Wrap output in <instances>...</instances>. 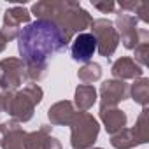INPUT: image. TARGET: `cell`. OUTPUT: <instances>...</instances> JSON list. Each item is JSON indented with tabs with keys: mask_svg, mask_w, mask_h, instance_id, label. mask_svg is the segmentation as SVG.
I'll return each instance as SVG.
<instances>
[{
	"mask_svg": "<svg viewBox=\"0 0 149 149\" xmlns=\"http://www.w3.org/2000/svg\"><path fill=\"white\" fill-rule=\"evenodd\" d=\"M67 37L61 30L46 19H37L28 23L19 30L18 35V51L21 60L28 63H47L56 53H63L68 47Z\"/></svg>",
	"mask_w": 149,
	"mask_h": 149,
	"instance_id": "obj_1",
	"label": "cell"
},
{
	"mask_svg": "<svg viewBox=\"0 0 149 149\" xmlns=\"http://www.w3.org/2000/svg\"><path fill=\"white\" fill-rule=\"evenodd\" d=\"M30 14H35L37 19H46L56 25L68 42L93 23V16L79 2L70 0H42L32 6Z\"/></svg>",
	"mask_w": 149,
	"mask_h": 149,
	"instance_id": "obj_2",
	"label": "cell"
},
{
	"mask_svg": "<svg viewBox=\"0 0 149 149\" xmlns=\"http://www.w3.org/2000/svg\"><path fill=\"white\" fill-rule=\"evenodd\" d=\"M42 98H44V90L39 84L30 83L23 90H18L13 93L7 114L11 116V119H14L19 125L26 123L33 118V111L42 102Z\"/></svg>",
	"mask_w": 149,
	"mask_h": 149,
	"instance_id": "obj_3",
	"label": "cell"
},
{
	"mask_svg": "<svg viewBox=\"0 0 149 149\" xmlns=\"http://www.w3.org/2000/svg\"><path fill=\"white\" fill-rule=\"evenodd\" d=\"M70 126V146L72 149H91L100 133V125L90 112H76Z\"/></svg>",
	"mask_w": 149,
	"mask_h": 149,
	"instance_id": "obj_4",
	"label": "cell"
},
{
	"mask_svg": "<svg viewBox=\"0 0 149 149\" xmlns=\"http://www.w3.org/2000/svg\"><path fill=\"white\" fill-rule=\"evenodd\" d=\"M114 26H116V30L119 33V42H123L125 49H132L133 51L139 44L149 42V30L133 14L118 11Z\"/></svg>",
	"mask_w": 149,
	"mask_h": 149,
	"instance_id": "obj_5",
	"label": "cell"
},
{
	"mask_svg": "<svg viewBox=\"0 0 149 149\" xmlns=\"http://www.w3.org/2000/svg\"><path fill=\"white\" fill-rule=\"evenodd\" d=\"M90 28H91L90 33L97 39V51L100 53V56L109 60L119 46V33L114 23L107 18H97L93 19Z\"/></svg>",
	"mask_w": 149,
	"mask_h": 149,
	"instance_id": "obj_6",
	"label": "cell"
},
{
	"mask_svg": "<svg viewBox=\"0 0 149 149\" xmlns=\"http://www.w3.org/2000/svg\"><path fill=\"white\" fill-rule=\"evenodd\" d=\"M26 65L21 58L0 60V88L2 91H18L26 83Z\"/></svg>",
	"mask_w": 149,
	"mask_h": 149,
	"instance_id": "obj_7",
	"label": "cell"
},
{
	"mask_svg": "<svg viewBox=\"0 0 149 149\" xmlns=\"http://www.w3.org/2000/svg\"><path fill=\"white\" fill-rule=\"evenodd\" d=\"M30 11L23 6H13L4 13V19H2V28H0V33H2L7 42L18 39L21 26H26L30 23Z\"/></svg>",
	"mask_w": 149,
	"mask_h": 149,
	"instance_id": "obj_8",
	"label": "cell"
},
{
	"mask_svg": "<svg viewBox=\"0 0 149 149\" xmlns=\"http://www.w3.org/2000/svg\"><path fill=\"white\" fill-rule=\"evenodd\" d=\"M130 98V84L119 79L104 81L100 86V107H118Z\"/></svg>",
	"mask_w": 149,
	"mask_h": 149,
	"instance_id": "obj_9",
	"label": "cell"
},
{
	"mask_svg": "<svg viewBox=\"0 0 149 149\" xmlns=\"http://www.w3.org/2000/svg\"><path fill=\"white\" fill-rule=\"evenodd\" d=\"M26 132L14 119L0 125V147L2 149H25Z\"/></svg>",
	"mask_w": 149,
	"mask_h": 149,
	"instance_id": "obj_10",
	"label": "cell"
},
{
	"mask_svg": "<svg viewBox=\"0 0 149 149\" xmlns=\"http://www.w3.org/2000/svg\"><path fill=\"white\" fill-rule=\"evenodd\" d=\"M97 53V39L90 32L77 33L70 42V54L74 61H83L88 63L93 54Z\"/></svg>",
	"mask_w": 149,
	"mask_h": 149,
	"instance_id": "obj_11",
	"label": "cell"
},
{
	"mask_svg": "<svg viewBox=\"0 0 149 149\" xmlns=\"http://www.w3.org/2000/svg\"><path fill=\"white\" fill-rule=\"evenodd\" d=\"M51 125H40L39 130L26 133L25 149H63L61 142L51 135Z\"/></svg>",
	"mask_w": 149,
	"mask_h": 149,
	"instance_id": "obj_12",
	"label": "cell"
},
{
	"mask_svg": "<svg viewBox=\"0 0 149 149\" xmlns=\"http://www.w3.org/2000/svg\"><path fill=\"white\" fill-rule=\"evenodd\" d=\"M111 74L114 76V79L119 81H126V79H139L144 77V68L130 56H121L119 60H116L111 67Z\"/></svg>",
	"mask_w": 149,
	"mask_h": 149,
	"instance_id": "obj_13",
	"label": "cell"
},
{
	"mask_svg": "<svg viewBox=\"0 0 149 149\" xmlns=\"http://www.w3.org/2000/svg\"><path fill=\"white\" fill-rule=\"evenodd\" d=\"M76 112L77 111L70 100H60L47 109V118L51 121V126H68Z\"/></svg>",
	"mask_w": 149,
	"mask_h": 149,
	"instance_id": "obj_14",
	"label": "cell"
},
{
	"mask_svg": "<svg viewBox=\"0 0 149 149\" xmlns=\"http://www.w3.org/2000/svg\"><path fill=\"white\" fill-rule=\"evenodd\" d=\"M100 119L109 135L121 132L123 128H126V123H128L126 112L118 107H100Z\"/></svg>",
	"mask_w": 149,
	"mask_h": 149,
	"instance_id": "obj_15",
	"label": "cell"
},
{
	"mask_svg": "<svg viewBox=\"0 0 149 149\" xmlns=\"http://www.w3.org/2000/svg\"><path fill=\"white\" fill-rule=\"evenodd\" d=\"M98 100V93H97V88L93 84H79L74 91V107L79 109L81 112H86L90 111Z\"/></svg>",
	"mask_w": 149,
	"mask_h": 149,
	"instance_id": "obj_16",
	"label": "cell"
},
{
	"mask_svg": "<svg viewBox=\"0 0 149 149\" xmlns=\"http://www.w3.org/2000/svg\"><path fill=\"white\" fill-rule=\"evenodd\" d=\"M111 146L114 149H133L140 146V140L135 137L132 128H123L121 132L111 135Z\"/></svg>",
	"mask_w": 149,
	"mask_h": 149,
	"instance_id": "obj_17",
	"label": "cell"
},
{
	"mask_svg": "<svg viewBox=\"0 0 149 149\" xmlns=\"http://www.w3.org/2000/svg\"><path fill=\"white\" fill-rule=\"evenodd\" d=\"M130 97L135 100V104L147 107L149 104V79L147 77H139L130 84Z\"/></svg>",
	"mask_w": 149,
	"mask_h": 149,
	"instance_id": "obj_18",
	"label": "cell"
},
{
	"mask_svg": "<svg viewBox=\"0 0 149 149\" xmlns=\"http://www.w3.org/2000/svg\"><path fill=\"white\" fill-rule=\"evenodd\" d=\"M102 65L97 61H88L77 70V77L83 84H93L102 79Z\"/></svg>",
	"mask_w": 149,
	"mask_h": 149,
	"instance_id": "obj_19",
	"label": "cell"
},
{
	"mask_svg": "<svg viewBox=\"0 0 149 149\" xmlns=\"http://www.w3.org/2000/svg\"><path fill=\"white\" fill-rule=\"evenodd\" d=\"M132 130H133L135 137L140 140V144H146L149 140V109L147 107H142V112L139 114Z\"/></svg>",
	"mask_w": 149,
	"mask_h": 149,
	"instance_id": "obj_20",
	"label": "cell"
},
{
	"mask_svg": "<svg viewBox=\"0 0 149 149\" xmlns=\"http://www.w3.org/2000/svg\"><path fill=\"white\" fill-rule=\"evenodd\" d=\"M47 68H49L47 63H28L26 65V79L28 81H35V83L42 81L47 76Z\"/></svg>",
	"mask_w": 149,
	"mask_h": 149,
	"instance_id": "obj_21",
	"label": "cell"
},
{
	"mask_svg": "<svg viewBox=\"0 0 149 149\" xmlns=\"http://www.w3.org/2000/svg\"><path fill=\"white\" fill-rule=\"evenodd\" d=\"M133 60L144 68V67H147L149 65V42H142V44H139L135 49H133Z\"/></svg>",
	"mask_w": 149,
	"mask_h": 149,
	"instance_id": "obj_22",
	"label": "cell"
},
{
	"mask_svg": "<svg viewBox=\"0 0 149 149\" xmlns=\"http://www.w3.org/2000/svg\"><path fill=\"white\" fill-rule=\"evenodd\" d=\"M91 4L102 14H111V13H116V9H118L116 2H112V0H91Z\"/></svg>",
	"mask_w": 149,
	"mask_h": 149,
	"instance_id": "obj_23",
	"label": "cell"
},
{
	"mask_svg": "<svg viewBox=\"0 0 149 149\" xmlns=\"http://www.w3.org/2000/svg\"><path fill=\"white\" fill-rule=\"evenodd\" d=\"M14 91H0V114H4L9 111V104H11V97Z\"/></svg>",
	"mask_w": 149,
	"mask_h": 149,
	"instance_id": "obj_24",
	"label": "cell"
},
{
	"mask_svg": "<svg viewBox=\"0 0 149 149\" xmlns=\"http://www.w3.org/2000/svg\"><path fill=\"white\" fill-rule=\"evenodd\" d=\"M6 47H7V39H6L2 33H0V53H2Z\"/></svg>",
	"mask_w": 149,
	"mask_h": 149,
	"instance_id": "obj_25",
	"label": "cell"
},
{
	"mask_svg": "<svg viewBox=\"0 0 149 149\" xmlns=\"http://www.w3.org/2000/svg\"><path fill=\"white\" fill-rule=\"evenodd\" d=\"M91 149H102V147H91Z\"/></svg>",
	"mask_w": 149,
	"mask_h": 149,
	"instance_id": "obj_26",
	"label": "cell"
},
{
	"mask_svg": "<svg viewBox=\"0 0 149 149\" xmlns=\"http://www.w3.org/2000/svg\"><path fill=\"white\" fill-rule=\"evenodd\" d=\"M0 125H2V123H0Z\"/></svg>",
	"mask_w": 149,
	"mask_h": 149,
	"instance_id": "obj_27",
	"label": "cell"
}]
</instances>
